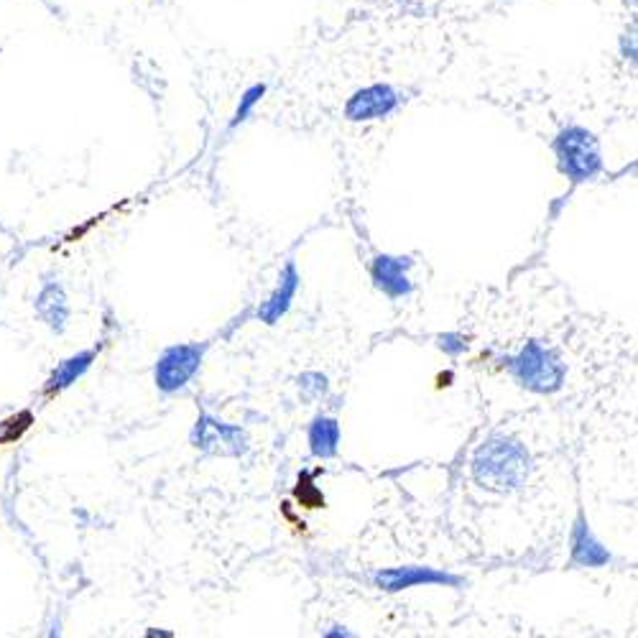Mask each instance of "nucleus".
Wrapping results in <instances>:
<instances>
[{
    "mask_svg": "<svg viewBox=\"0 0 638 638\" xmlns=\"http://www.w3.org/2000/svg\"><path fill=\"white\" fill-rule=\"evenodd\" d=\"M194 450L215 457H243L251 450V439L240 424H228L212 414H200L189 434Z\"/></svg>",
    "mask_w": 638,
    "mask_h": 638,
    "instance_id": "5",
    "label": "nucleus"
},
{
    "mask_svg": "<svg viewBox=\"0 0 638 638\" xmlns=\"http://www.w3.org/2000/svg\"><path fill=\"white\" fill-rule=\"evenodd\" d=\"M401 105V95L396 87L386 85V82H376V85L360 87L345 103V118L350 123H373V120H383L388 115H394L396 108Z\"/></svg>",
    "mask_w": 638,
    "mask_h": 638,
    "instance_id": "7",
    "label": "nucleus"
},
{
    "mask_svg": "<svg viewBox=\"0 0 638 638\" xmlns=\"http://www.w3.org/2000/svg\"><path fill=\"white\" fill-rule=\"evenodd\" d=\"M266 92H268L266 82H256V85L248 87V90H245L243 95H240V103H238V108H235L233 120H230V128L243 126L245 120H248V118H251V115H253V110H256V105L261 103L263 97H266Z\"/></svg>",
    "mask_w": 638,
    "mask_h": 638,
    "instance_id": "16",
    "label": "nucleus"
},
{
    "mask_svg": "<svg viewBox=\"0 0 638 638\" xmlns=\"http://www.w3.org/2000/svg\"><path fill=\"white\" fill-rule=\"evenodd\" d=\"M373 585L381 593L396 595L411 590V587H455V590H462L468 585V580L455 575V572L429 567V564H399V567L378 570L373 575Z\"/></svg>",
    "mask_w": 638,
    "mask_h": 638,
    "instance_id": "6",
    "label": "nucleus"
},
{
    "mask_svg": "<svg viewBox=\"0 0 638 638\" xmlns=\"http://www.w3.org/2000/svg\"><path fill=\"white\" fill-rule=\"evenodd\" d=\"M340 439H342V429L340 422L335 416L327 414H317L309 422L307 427V442H309V452L319 460H332L340 452Z\"/></svg>",
    "mask_w": 638,
    "mask_h": 638,
    "instance_id": "13",
    "label": "nucleus"
},
{
    "mask_svg": "<svg viewBox=\"0 0 638 638\" xmlns=\"http://www.w3.org/2000/svg\"><path fill=\"white\" fill-rule=\"evenodd\" d=\"M207 342H179L169 345L154 363V383L161 394H177L200 373L205 363Z\"/></svg>",
    "mask_w": 638,
    "mask_h": 638,
    "instance_id": "4",
    "label": "nucleus"
},
{
    "mask_svg": "<svg viewBox=\"0 0 638 638\" xmlns=\"http://www.w3.org/2000/svg\"><path fill=\"white\" fill-rule=\"evenodd\" d=\"M570 562L572 567H580V570H603V567H608L613 562L610 549L600 542L590 521H587L585 508H577L575 521H572Z\"/></svg>",
    "mask_w": 638,
    "mask_h": 638,
    "instance_id": "9",
    "label": "nucleus"
},
{
    "mask_svg": "<svg viewBox=\"0 0 638 638\" xmlns=\"http://www.w3.org/2000/svg\"><path fill=\"white\" fill-rule=\"evenodd\" d=\"M468 345V335H462V332H442V335H437V348L445 355H450V358L465 353Z\"/></svg>",
    "mask_w": 638,
    "mask_h": 638,
    "instance_id": "18",
    "label": "nucleus"
},
{
    "mask_svg": "<svg viewBox=\"0 0 638 638\" xmlns=\"http://www.w3.org/2000/svg\"><path fill=\"white\" fill-rule=\"evenodd\" d=\"M36 317L44 322L54 335H64L69 325V317H72V307H69V297L64 286L57 279H46L41 284L39 294L34 299Z\"/></svg>",
    "mask_w": 638,
    "mask_h": 638,
    "instance_id": "12",
    "label": "nucleus"
},
{
    "mask_svg": "<svg viewBox=\"0 0 638 638\" xmlns=\"http://www.w3.org/2000/svg\"><path fill=\"white\" fill-rule=\"evenodd\" d=\"M416 266L414 256H396V253H378L371 261V281L383 297L406 299L414 294L411 268Z\"/></svg>",
    "mask_w": 638,
    "mask_h": 638,
    "instance_id": "8",
    "label": "nucleus"
},
{
    "mask_svg": "<svg viewBox=\"0 0 638 638\" xmlns=\"http://www.w3.org/2000/svg\"><path fill=\"white\" fill-rule=\"evenodd\" d=\"M146 636H149V638H174L177 633H174V631H161V628H149V631H146Z\"/></svg>",
    "mask_w": 638,
    "mask_h": 638,
    "instance_id": "21",
    "label": "nucleus"
},
{
    "mask_svg": "<svg viewBox=\"0 0 638 638\" xmlns=\"http://www.w3.org/2000/svg\"><path fill=\"white\" fill-rule=\"evenodd\" d=\"M299 286H302L299 268H297V263L289 261L284 268H281L279 281H276L274 291H271V294L266 297V302H261V307H258L256 317L261 319L263 325H268V327L279 325L281 319L289 314L294 299H297Z\"/></svg>",
    "mask_w": 638,
    "mask_h": 638,
    "instance_id": "10",
    "label": "nucleus"
},
{
    "mask_svg": "<svg viewBox=\"0 0 638 638\" xmlns=\"http://www.w3.org/2000/svg\"><path fill=\"white\" fill-rule=\"evenodd\" d=\"M353 636V631H348L345 626H332L330 631H325V638H350Z\"/></svg>",
    "mask_w": 638,
    "mask_h": 638,
    "instance_id": "20",
    "label": "nucleus"
},
{
    "mask_svg": "<svg viewBox=\"0 0 638 638\" xmlns=\"http://www.w3.org/2000/svg\"><path fill=\"white\" fill-rule=\"evenodd\" d=\"M621 46H623V57H626V59H636V39H633V34H631V39H628V34L623 36Z\"/></svg>",
    "mask_w": 638,
    "mask_h": 638,
    "instance_id": "19",
    "label": "nucleus"
},
{
    "mask_svg": "<svg viewBox=\"0 0 638 638\" xmlns=\"http://www.w3.org/2000/svg\"><path fill=\"white\" fill-rule=\"evenodd\" d=\"M31 427H34V411L31 409H21L16 414L6 416V419H0V447L21 442Z\"/></svg>",
    "mask_w": 638,
    "mask_h": 638,
    "instance_id": "14",
    "label": "nucleus"
},
{
    "mask_svg": "<svg viewBox=\"0 0 638 638\" xmlns=\"http://www.w3.org/2000/svg\"><path fill=\"white\" fill-rule=\"evenodd\" d=\"M501 363L513 381L536 396L557 394L567 381V363H564L557 348L544 345L542 340L524 342L519 353L506 355Z\"/></svg>",
    "mask_w": 638,
    "mask_h": 638,
    "instance_id": "2",
    "label": "nucleus"
},
{
    "mask_svg": "<svg viewBox=\"0 0 638 638\" xmlns=\"http://www.w3.org/2000/svg\"><path fill=\"white\" fill-rule=\"evenodd\" d=\"M291 496H294V501L304 508H325V493L319 490L314 473H309V470L299 473L297 483L291 488Z\"/></svg>",
    "mask_w": 638,
    "mask_h": 638,
    "instance_id": "15",
    "label": "nucleus"
},
{
    "mask_svg": "<svg viewBox=\"0 0 638 638\" xmlns=\"http://www.w3.org/2000/svg\"><path fill=\"white\" fill-rule=\"evenodd\" d=\"M559 174L572 184L593 182L603 174V149L593 131L585 126H564L552 141Z\"/></svg>",
    "mask_w": 638,
    "mask_h": 638,
    "instance_id": "3",
    "label": "nucleus"
},
{
    "mask_svg": "<svg viewBox=\"0 0 638 638\" xmlns=\"http://www.w3.org/2000/svg\"><path fill=\"white\" fill-rule=\"evenodd\" d=\"M297 386L307 399L317 401V399H327L330 394V378L325 373L319 371H307L297 378Z\"/></svg>",
    "mask_w": 638,
    "mask_h": 638,
    "instance_id": "17",
    "label": "nucleus"
},
{
    "mask_svg": "<svg viewBox=\"0 0 638 638\" xmlns=\"http://www.w3.org/2000/svg\"><path fill=\"white\" fill-rule=\"evenodd\" d=\"M531 460L529 447L521 439L511 434H488V437L475 447L473 460H470V473L478 488L488 493H516L524 488L531 478Z\"/></svg>",
    "mask_w": 638,
    "mask_h": 638,
    "instance_id": "1",
    "label": "nucleus"
},
{
    "mask_svg": "<svg viewBox=\"0 0 638 638\" xmlns=\"http://www.w3.org/2000/svg\"><path fill=\"white\" fill-rule=\"evenodd\" d=\"M97 355H100V348H87V350H80V353H72L69 358H64L44 381L41 399L54 401L57 396H62L67 388H72L77 381H82V378L90 373L92 365H95Z\"/></svg>",
    "mask_w": 638,
    "mask_h": 638,
    "instance_id": "11",
    "label": "nucleus"
},
{
    "mask_svg": "<svg viewBox=\"0 0 638 638\" xmlns=\"http://www.w3.org/2000/svg\"><path fill=\"white\" fill-rule=\"evenodd\" d=\"M452 371H447V373H442V376H439V388H447V386H452Z\"/></svg>",
    "mask_w": 638,
    "mask_h": 638,
    "instance_id": "22",
    "label": "nucleus"
}]
</instances>
